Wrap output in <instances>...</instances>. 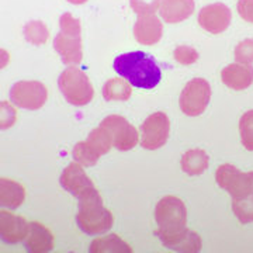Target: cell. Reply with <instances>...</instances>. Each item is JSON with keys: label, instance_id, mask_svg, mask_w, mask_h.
<instances>
[{"label": "cell", "instance_id": "1", "mask_svg": "<svg viewBox=\"0 0 253 253\" xmlns=\"http://www.w3.org/2000/svg\"><path fill=\"white\" fill-rule=\"evenodd\" d=\"M114 71L124 78L131 86L151 90L159 84L162 72L152 56L142 51H134L117 56L114 59Z\"/></svg>", "mask_w": 253, "mask_h": 253}, {"label": "cell", "instance_id": "2", "mask_svg": "<svg viewBox=\"0 0 253 253\" xmlns=\"http://www.w3.org/2000/svg\"><path fill=\"white\" fill-rule=\"evenodd\" d=\"M114 218L110 210L103 206L99 190L90 196L79 200L76 224L82 232L87 235H100L113 226Z\"/></svg>", "mask_w": 253, "mask_h": 253}, {"label": "cell", "instance_id": "3", "mask_svg": "<svg viewBox=\"0 0 253 253\" xmlns=\"http://www.w3.org/2000/svg\"><path fill=\"white\" fill-rule=\"evenodd\" d=\"M59 27L61 31L54 38V49L61 55V61L65 65H79L83 58L79 18L66 11L59 18Z\"/></svg>", "mask_w": 253, "mask_h": 253}, {"label": "cell", "instance_id": "4", "mask_svg": "<svg viewBox=\"0 0 253 253\" xmlns=\"http://www.w3.org/2000/svg\"><path fill=\"white\" fill-rule=\"evenodd\" d=\"M58 86L65 100L76 107L89 104L94 96V89L89 81V76L76 68V65H71L61 73Z\"/></svg>", "mask_w": 253, "mask_h": 253}, {"label": "cell", "instance_id": "5", "mask_svg": "<svg viewBox=\"0 0 253 253\" xmlns=\"http://www.w3.org/2000/svg\"><path fill=\"white\" fill-rule=\"evenodd\" d=\"M158 229L155 234H170L187 225V208L180 199L174 196L163 197L155 208Z\"/></svg>", "mask_w": 253, "mask_h": 253}, {"label": "cell", "instance_id": "6", "mask_svg": "<svg viewBox=\"0 0 253 253\" xmlns=\"http://www.w3.org/2000/svg\"><path fill=\"white\" fill-rule=\"evenodd\" d=\"M211 100V86L206 79L196 78L190 81L181 90L179 106L181 111L189 117L201 116Z\"/></svg>", "mask_w": 253, "mask_h": 253}, {"label": "cell", "instance_id": "7", "mask_svg": "<svg viewBox=\"0 0 253 253\" xmlns=\"http://www.w3.org/2000/svg\"><path fill=\"white\" fill-rule=\"evenodd\" d=\"M48 90L37 81H20L10 89V100L14 106L26 110H40L46 103Z\"/></svg>", "mask_w": 253, "mask_h": 253}, {"label": "cell", "instance_id": "8", "mask_svg": "<svg viewBox=\"0 0 253 253\" xmlns=\"http://www.w3.org/2000/svg\"><path fill=\"white\" fill-rule=\"evenodd\" d=\"M139 131H141L142 148L148 151L159 149L169 139V132H170L169 117L162 111L154 113L141 124Z\"/></svg>", "mask_w": 253, "mask_h": 253}, {"label": "cell", "instance_id": "9", "mask_svg": "<svg viewBox=\"0 0 253 253\" xmlns=\"http://www.w3.org/2000/svg\"><path fill=\"white\" fill-rule=\"evenodd\" d=\"M101 126H104L113 138V146L118 151H131L138 144V131L132 124H129L126 118L121 116H109L101 121Z\"/></svg>", "mask_w": 253, "mask_h": 253}, {"label": "cell", "instance_id": "10", "mask_svg": "<svg viewBox=\"0 0 253 253\" xmlns=\"http://www.w3.org/2000/svg\"><path fill=\"white\" fill-rule=\"evenodd\" d=\"M59 181L65 191L71 193L73 197H76L78 200L84 199L97 191L94 183L84 173L81 163H78L76 161L68 165V168L61 174Z\"/></svg>", "mask_w": 253, "mask_h": 253}, {"label": "cell", "instance_id": "11", "mask_svg": "<svg viewBox=\"0 0 253 253\" xmlns=\"http://www.w3.org/2000/svg\"><path fill=\"white\" fill-rule=\"evenodd\" d=\"M232 13L224 3H212L200 10L199 24L211 34H221L229 27Z\"/></svg>", "mask_w": 253, "mask_h": 253}, {"label": "cell", "instance_id": "12", "mask_svg": "<svg viewBox=\"0 0 253 253\" xmlns=\"http://www.w3.org/2000/svg\"><path fill=\"white\" fill-rule=\"evenodd\" d=\"M163 246L183 253H196L201 251V238L189 228H183L170 234H156Z\"/></svg>", "mask_w": 253, "mask_h": 253}, {"label": "cell", "instance_id": "13", "mask_svg": "<svg viewBox=\"0 0 253 253\" xmlns=\"http://www.w3.org/2000/svg\"><path fill=\"white\" fill-rule=\"evenodd\" d=\"M30 224L24 217L11 214L9 211H0V235L6 244H18L26 239Z\"/></svg>", "mask_w": 253, "mask_h": 253}, {"label": "cell", "instance_id": "14", "mask_svg": "<svg viewBox=\"0 0 253 253\" xmlns=\"http://www.w3.org/2000/svg\"><path fill=\"white\" fill-rule=\"evenodd\" d=\"M163 33V26L161 20L155 14L138 16L134 24L135 40L142 45H155L161 41Z\"/></svg>", "mask_w": 253, "mask_h": 253}, {"label": "cell", "instance_id": "15", "mask_svg": "<svg viewBox=\"0 0 253 253\" xmlns=\"http://www.w3.org/2000/svg\"><path fill=\"white\" fill-rule=\"evenodd\" d=\"M249 179H251V173L241 172L239 169H236L235 166H232L229 163L221 165L215 173V180H217L218 186L221 189L226 190L231 194V197L238 194L244 189L249 183Z\"/></svg>", "mask_w": 253, "mask_h": 253}, {"label": "cell", "instance_id": "16", "mask_svg": "<svg viewBox=\"0 0 253 253\" xmlns=\"http://www.w3.org/2000/svg\"><path fill=\"white\" fill-rule=\"evenodd\" d=\"M221 81L232 90H245L253 83V66L246 63H231L221 72Z\"/></svg>", "mask_w": 253, "mask_h": 253}, {"label": "cell", "instance_id": "17", "mask_svg": "<svg viewBox=\"0 0 253 253\" xmlns=\"http://www.w3.org/2000/svg\"><path fill=\"white\" fill-rule=\"evenodd\" d=\"M30 253H46L54 249V235L45 225L40 222H30L28 234L23 241Z\"/></svg>", "mask_w": 253, "mask_h": 253}, {"label": "cell", "instance_id": "18", "mask_svg": "<svg viewBox=\"0 0 253 253\" xmlns=\"http://www.w3.org/2000/svg\"><path fill=\"white\" fill-rule=\"evenodd\" d=\"M194 0H162L159 14L165 23L176 24L189 18L194 11Z\"/></svg>", "mask_w": 253, "mask_h": 253}, {"label": "cell", "instance_id": "19", "mask_svg": "<svg viewBox=\"0 0 253 253\" xmlns=\"http://www.w3.org/2000/svg\"><path fill=\"white\" fill-rule=\"evenodd\" d=\"M232 211L242 224L253 222V172L249 183L232 197Z\"/></svg>", "mask_w": 253, "mask_h": 253}, {"label": "cell", "instance_id": "20", "mask_svg": "<svg viewBox=\"0 0 253 253\" xmlns=\"http://www.w3.org/2000/svg\"><path fill=\"white\" fill-rule=\"evenodd\" d=\"M26 200V190L14 180L1 179L0 180V204L9 210H16Z\"/></svg>", "mask_w": 253, "mask_h": 253}, {"label": "cell", "instance_id": "21", "mask_svg": "<svg viewBox=\"0 0 253 253\" xmlns=\"http://www.w3.org/2000/svg\"><path fill=\"white\" fill-rule=\"evenodd\" d=\"M90 253H132V248L124 242L116 234H110L106 236H100L94 239L89 248Z\"/></svg>", "mask_w": 253, "mask_h": 253}, {"label": "cell", "instance_id": "22", "mask_svg": "<svg viewBox=\"0 0 253 253\" xmlns=\"http://www.w3.org/2000/svg\"><path fill=\"white\" fill-rule=\"evenodd\" d=\"M208 155L203 149H190L181 156V169L189 176H200L208 169Z\"/></svg>", "mask_w": 253, "mask_h": 253}, {"label": "cell", "instance_id": "23", "mask_svg": "<svg viewBox=\"0 0 253 253\" xmlns=\"http://www.w3.org/2000/svg\"><path fill=\"white\" fill-rule=\"evenodd\" d=\"M131 83L124 78H114L103 86V97L107 101H126L131 97Z\"/></svg>", "mask_w": 253, "mask_h": 253}, {"label": "cell", "instance_id": "24", "mask_svg": "<svg viewBox=\"0 0 253 253\" xmlns=\"http://www.w3.org/2000/svg\"><path fill=\"white\" fill-rule=\"evenodd\" d=\"M86 142L99 156L106 155L113 148V138L110 135L109 131L101 126L91 131L87 136V139H86Z\"/></svg>", "mask_w": 253, "mask_h": 253}, {"label": "cell", "instance_id": "25", "mask_svg": "<svg viewBox=\"0 0 253 253\" xmlns=\"http://www.w3.org/2000/svg\"><path fill=\"white\" fill-rule=\"evenodd\" d=\"M23 33H24L26 40H27L30 44H33V45H42V44H45L48 37H49L48 28L40 20L28 21L27 24L24 26Z\"/></svg>", "mask_w": 253, "mask_h": 253}, {"label": "cell", "instance_id": "26", "mask_svg": "<svg viewBox=\"0 0 253 253\" xmlns=\"http://www.w3.org/2000/svg\"><path fill=\"white\" fill-rule=\"evenodd\" d=\"M73 159L78 163H81L82 166H94L99 162L100 156L93 149H91L89 144L86 141L83 142H78L75 145L72 151Z\"/></svg>", "mask_w": 253, "mask_h": 253}, {"label": "cell", "instance_id": "27", "mask_svg": "<svg viewBox=\"0 0 253 253\" xmlns=\"http://www.w3.org/2000/svg\"><path fill=\"white\" fill-rule=\"evenodd\" d=\"M239 132H241V141L245 149L253 152V110L246 111L241 117Z\"/></svg>", "mask_w": 253, "mask_h": 253}, {"label": "cell", "instance_id": "28", "mask_svg": "<svg viewBox=\"0 0 253 253\" xmlns=\"http://www.w3.org/2000/svg\"><path fill=\"white\" fill-rule=\"evenodd\" d=\"M236 62L252 65L253 62V38H246L235 46Z\"/></svg>", "mask_w": 253, "mask_h": 253}, {"label": "cell", "instance_id": "29", "mask_svg": "<svg viewBox=\"0 0 253 253\" xmlns=\"http://www.w3.org/2000/svg\"><path fill=\"white\" fill-rule=\"evenodd\" d=\"M129 4L138 16H146L161 9L162 0H129Z\"/></svg>", "mask_w": 253, "mask_h": 253}, {"label": "cell", "instance_id": "30", "mask_svg": "<svg viewBox=\"0 0 253 253\" xmlns=\"http://www.w3.org/2000/svg\"><path fill=\"white\" fill-rule=\"evenodd\" d=\"M173 56H174V59L179 63H181V65H193V63H196L199 61L200 55L199 52H197L194 48H191V46L179 45L174 49Z\"/></svg>", "mask_w": 253, "mask_h": 253}, {"label": "cell", "instance_id": "31", "mask_svg": "<svg viewBox=\"0 0 253 253\" xmlns=\"http://www.w3.org/2000/svg\"><path fill=\"white\" fill-rule=\"evenodd\" d=\"M1 111H3L1 118H4V120H1V128L6 129V128H10L13 126V123L16 121V111L6 101L1 103Z\"/></svg>", "mask_w": 253, "mask_h": 253}, {"label": "cell", "instance_id": "32", "mask_svg": "<svg viewBox=\"0 0 253 253\" xmlns=\"http://www.w3.org/2000/svg\"><path fill=\"white\" fill-rule=\"evenodd\" d=\"M238 13L248 23H253V0H239Z\"/></svg>", "mask_w": 253, "mask_h": 253}, {"label": "cell", "instance_id": "33", "mask_svg": "<svg viewBox=\"0 0 253 253\" xmlns=\"http://www.w3.org/2000/svg\"><path fill=\"white\" fill-rule=\"evenodd\" d=\"M69 3H72V4H83V3H86L87 0H68Z\"/></svg>", "mask_w": 253, "mask_h": 253}]
</instances>
